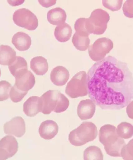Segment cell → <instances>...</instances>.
<instances>
[{"instance_id": "cell-3", "label": "cell", "mask_w": 133, "mask_h": 160, "mask_svg": "<svg viewBox=\"0 0 133 160\" xmlns=\"http://www.w3.org/2000/svg\"><path fill=\"white\" fill-rule=\"evenodd\" d=\"M42 104L41 112L49 115L52 112L56 113L63 112L69 105L68 98L58 90H50L45 92L40 97Z\"/></svg>"}, {"instance_id": "cell-2", "label": "cell", "mask_w": 133, "mask_h": 160, "mask_svg": "<svg viewBox=\"0 0 133 160\" xmlns=\"http://www.w3.org/2000/svg\"><path fill=\"white\" fill-rule=\"evenodd\" d=\"M99 138L107 155L114 157H121L122 149L126 143L123 138L117 134L115 127L110 124L102 127Z\"/></svg>"}, {"instance_id": "cell-22", "label": "cell", "mask_w": 133, "mask_h": 160, "mask_svg": "<svg viewBox=\"0 0 133 160\" xmlns=\"http://www.w3.org/2000/svg\"><path fill=\"white\" fill-rule=\"evenodd\" d=\"M83 159L85 160H103V155L101 149L95 146H89L83 152Z\"/></svg>"}, {"instance_id": "cell-30", "label": "cell", "mask_w": 133, "mask_h": 160, "mask_svg": "<svg viewBox=\"0 0 133 160\" xmlns=\"http://www.w3.org/2000/svg\"><path fill=\"white\" fill-rule=\"evenodd\" d=\"M126 112L129 118L133 119V100L127 106Z\"/></svg>"}, {"instance_id": "cell-21", "label": "cell", "mask_w": 133, "mask_h": 160, "mask_svg": "<svg viewBox=\"0 0 133 160\" xmlns=\"http://www.w3.org/2000/svg\"><path fill=\"white\" fill-rule=\"evenodd\" d=\"M73 30L71 26L66 23L60 24L55 30V38L58 42H66L70 39Z\"/></svg>"}, {"instance_id": "cell-13", "label": "cell", "mask_w": 133, "mask_h": 160, "mask_svg": "<svg viewBox=\"0 0 133 160\" xmlns=\"http://www.w3.org/2000/svg\"><path fill=\"white\" fill-rule=\"evenodd\" d=\"M69 77V70L62 66L55 67L52 70L50 75L51 81L58 87H61L65 85Z\"/></svg>"}, {"instance_id": "cell-12", "label": "cell", "mask_w": 133, "mask_h": 160, "mask_svg": "<svg viewBox=\"0 0 133 160\" xmlns=\"http://www.w3.org/2000/svg\"><path fill=\"white\" fill-rule=\"evenodd\" d=\"M58 126L55 121L48 120L43 122L40 125L39 133L40 136L43 139L51 140L58 133Z\"/></svg>"}, {"instance_id": "cell-26", "label": "cell", "mask_w": 133, "mask_h": 160, "mask_svg": "<svg viewBox=\"0 0 133 160\" xmlns=\"http://www.w3.org/2000/svg\"><path fill=\"white\" fill-rule=\"evenodd\" d=\"M27 93L28 92L21 91L14 85L12 87L10 91L11 99L14 103L20 102Z\"/></svg>"}, {"instance_id": "cell-18", "label": "cell", "mask_w": 133, "mask_h": 160, "mask_svg": "<svg viewBox=\"0 0 133 160\" xmlns=\"http://www.w3.org/2000/svg\"><path fill=\"white\" fill-rule=\"evenodd\" d=\"M30 66L33 71L38 76L44 75L49 69L47 60L42 56L32 58L30 61Z\"/></svg>"}, {"instance_id": "cell-27", "label": "cell", "mask_w": 133, "mask_h": 160, "mask_svg": "<svg viewBox=\"0 0 133 160\" xmlns=\"http://www.w3.org/2000/svg\"><path fill=\"white\" fill-rule=\"evenodd\" d=\"M123 1L122 0H113V1H103L102 4L105 8L109 9L111 11L114 12L118 11L122 7Z\"/></svg>"}, {"instance_id": "cell-4", "label": "cell", "mask_w": 133, "mask_h": 160, "mask_svg": "<svg viewBox=\"0 0 133 160\" xmlns=\"http://www.w3.org/2000/svg\"><path fill=\"white\" fill-rule=\"evenodd\" d=\"M97 134V126L93 122H83L79 127L70 132L69 139L72 145L81 146L94 140Z\"/></svg>"}, {"instance_id": "cell-1", "label": "cell", "mask_w": 133, "mask_h": 160, "mask_svg": "<svg viewBox=\"0 0 133 160\" xmlns=\"http://www.w3.org/2000/svg\"><path fill=\"white\" fill-rule=\"evenodd\" d=\"M88 95L104 110H120L133 99V77L127 64L108 56L88 72Z\"/></svg>"}, {"instance_id": "cell-23", "label": "cell", "mask_w": 133, "mask_h": 160, "mask_svg": "<svg viewBox=\"0 0 133 160\" xmlns=\"http://www.w3.org/2000/svg\"><path fill=\"white\" fill-rule=\"evenodd\" d=\"M117 133L120 138L129 139L133 136V126L128 122H121L117 126Z\"/></svg>"}, {"instance_id": "cell-9", "label": "cell", "mask_w": 133, "mask_h": 160, "mask_svg": "<svg viewBox=\"0 0 133 160\" xmlns=\"http://www.w3.org/2000/svg\"><path fill=\"white\" fill-rule=\"evenodd\" d=\"M18 144L14 137L7 135L0 141V159L7 160L13 156L18 150Z\"/></svg>"}, {"instance_id": "cell-17", "label": "cell", "mask_w": 133, "mask_h": 160, "mask_svg": "<svg viewBox=\"0 0 133 160\" xmlns=\"http://www.w3.org/2000/svg\"><path fill=\"white\" fill-rule=\"evenodd\" d=\"M67 18L65 11L60 8H56L49 11L47 19L49 23L54 26L65 23Z\"/></svg>"}, {"instance_id": "cell-29", "label": "cell", "mask_w": 133, "mask_h": 160, "mask_svg": "<svg viewBox=\"0 0 133 160\" xmlns=\"http://www.w3.org/2000/svg\"><path fill=\"white\" fill-rule=\"evenodd\" d=\"M40 5L45 8H50L52 6L55 5L57 1H38Z\"/></svg>"}, {"instance_id": "cell-28", "label": "cell", "mask_w": 133, "mask_h": 160, "mask_svg": "<svg viewBox=\"0 0 133 160\" xmlns=\"http://www.w3.org/2000/svg\"><path fill=\"white\" fill-rule=\"evenodd\" d=\"M124 14L126 17L133 18V0H128L124 4L122 8Z\"/></svg>"}, {"instance_id": "cell-10", "label": "cell", "mask_w": 133, "mask_h": 160, "mask_svg": "<svg viewBox=\"0 0 133 160\" xmlns=\"http://www.w3.org/2000/svg\"><path fill=\"white\" fill-rule=\"evenodd\" d=\"M4 131L6 134L13 135L17 138L23 136L26 132L25 122L21 116H17L7 122L4 125Z\"/></svg>"}, {"instance_id": "cell-25", "label": "cell", "mask_w": 133, "mask_h": 160, "mask_svg": "<svg viewBox=\"0 0 133 160\" xmlns=\"http://www.w3.org/2000/svg\"><path fill=\"white\" fill-rule=\"evenodd\" d=\"M121 155L124 160H133V138L123 147Z\"/></svg>"}, {"instance_id": "cell-19", "label": "cell", "mask_w": 133, "mask_h": 160, "mask_svg": "<svg viewBox=\"0 0 133 160\" xmlns=\"http://www.w3.org/2000/svg\"><path fill=\"white\" fill-rule=\"evenodd\" d=\"M8 67L11 74L15 78L23 75L28 70L27 61L20 56L17 57L15 60Z\"/></svg>"}, {"instance_id": "cell-31", "label": "cell", "mask_w": 133, "mask_h": 160, "mask_svg": "<svg viewBox=\"0 0 133 160\" xmlns=\"http://www.w3.org/2000/svg\"><path fill=\"white\" fill-rule=\"evenodd\" d=\"M8 3L13 7H16L22 4L24 1H7Z\"/></svg>"}, {"instance_id": "cell-15", "label": "cell", "mask_w": 133, "mask_h": 160, "mask_svg": "<svg viewBox=\"0 0 133 160\" xmlns=\"http://www.w3.org/2000/svg\"><path fill=\"white\" fill-rule=\"evenodd\" d=\"M15 78L14 85L23 92H28L34 87L36 83L35 77L29 70H27L23 75Z\"/></svg>"}, {"instance_id": "cell-16", "label": "cell", "mask_w": 133, "mask_h": 160, "mask_svg": "<svg viewBox=\"0 0 133 160\" xmlns=\"http://www.w3.org/2000/svg\"><path fill=\"white\" fill-rule=\"evenodd\" d=\"M12 42L15 48L20 51L29 50L32 43L31 37L26 33L21 32L15 34Z\"/></svg>"}, {"instance_id": "cell-20", "label": "cell", "mask_w": 133, "mask_h": 160, "mask_svg": "<svg viewBox=\"0 0 133 160\" xmlns=\"http://www.w3.org/2000/svg\"><path fill=\"white\" fill-rule=\"evenodd\" d=\"M0 63L3 66H9L16 58V52L10 46L2 45L0 49Z\"/></svg>"}, {"instance_id": "cell-24", "label": "cell", "mask_w": 133, "mask_h": 160, "mask_svg": "<svg viewBox=\"0 0 133 160\" xmlns=\"http://www.w3.org/2000/svg\"><path fill=\"white\" fill-rule=\"evenodd\" d=\"M12 87L10 83L7 81H2L0 82V101L7 100L10 97V91Z\"/></svg>"}, {"instance_id": "cell-14", "label": "cell", "mask_w": 133, "mask_h": 160, "mask_svg": "<svg viewBox=\"0 0 133 160\" xmlns=\"http://www.w3.org/2000/svg\"><path fill=\"white\" fill-rule=\"evenodd\" d=\"M23 112L27 116H35L42 111V101L40 98L33 96L30 97L23 104Z\"/></svg>"}, {"instance_id": "cell-6", "label": "cell", "mask_w": 133, "mask_h": 160, "mask_svg": "<svg viewBox=\"0 0 133 160\" xmlns=\"http://www.w3.org/2000/svg\"><path fill=\"white\" fill-rule=\"evenodd\" d=\"M65 93L73 98L83 97L88 94V76L84 71H82L73 77L68 82Z\"/></svg>"}, {"instance_id": "cell-5", "label": "cell", "mask_w": 133, "mask_h": 160, "mask_svg": "<svg viewBox=\"0 0 133 160\" xmlns=\"http://www.w3.org/2000/svg\"><path fill=\"white\" fill-rule=\"evenodd\" d=\"M110 16L103 9H97L92 12L89 18H85V29L89 34L102 35L106 31Z\"/></svg>"}, {"instance_id": "cell-8", "label": "cell", "mask_w": 133, "mask_h": 160, "mask_svg": "<svg viewBox=\"0 0 133 160\" xmlns=\"http://www.w3.org/2000/svg\"><path fill=\"white\" fill-rule=\"evenodd\" d=\"M113 45V42L109 38H98L89 46L88 50L89 56L95 62L101 61L112 50Z\"/></svg>"}, {"instance_id": "cell-11", "label": "cell", "mask_w": 133, "mask_h": 160, "mask_svg": "<svg viewBox=\"0 0 133 160\" xmlns=\"http://www.w3.org/2000/svg\"><path fill=\"white\" fill-rule=\"evenodd\" d=\"M96 104L91 99H86L80 101L77 107V115L82 120L90 119L94 115Z\"/></svg>"}, {"instance_id": "cell-7", "label": "cell", "mask_w": 133, "mask_h": 160, "mask_svg": "<svg viewBox=\"0 0 133 160\" xmlns=\"http://www.w3.org/2000/svg\"><path fill=\"white\" fill-rule=\"evenodd\" d=\"M13 19L17 26L27 30H35L38 26L39 21L36 15L26 8L19 9L15 11Z\"/></svg>"}]
</instances>
